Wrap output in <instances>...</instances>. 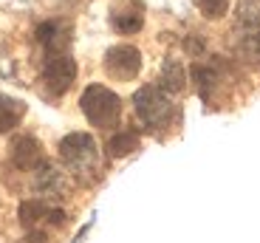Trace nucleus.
I'll return each mask as SVG.
<instances>
[{
	"label": "nucleus",
	"instance_id": "f257e3e1",
	"mask_svg": "<svg viewBox=\"0 0 260 243\" xmlns=\"http://www.w3.org/2000/svg\"><path fill=\"white\" fill-rule=\"evenodd\" d=\"M79 108L93 127H113L122 116V99L105 85L85 88L82 96H79Z\"/></svg>",
	"mask_w": 260,
	"mask_h": 243
},
{
	"label": "nucleus",
	"instance_id": "f03ea898",
	"mask_svg": "<svg viewBox=\"0 0 260 243\" xmlns=\"http://www.w3.org/2000/svg\"><path fill=\"white\" fill-rule=\"evenodd\" d=\"M133 111H136L139 122L150 130L164 127L173 116V102H170V93L161 85H144L136 91L133 96Z\"/></svg>",
	"mask_w": 260,
	"mask_h": 243
},
{
	"label": "nucleus",
	"instance_id": "7ed1b4c3",
	"mask_svg": "<svg viewBox=\"0 0 260 243\" xmlns=\"http://www.w3.org/2000/svg\"><path fill=\"white\" fill-rule=\"evenodd\" d=\"M59 156L74 172H91L96 167V142L88 133H68L59 142Z\"/></svg>",
	"mask_w": 260,
	"mask_h": 243
},
{
	"label": "nucleus",
	"instance_id": "20e7f679",
	"mask_svg": "<svg viewBox=\"0 0 260 243\" xmlns=\"http://www.w3.org/2000/svg\"><path fill=\"white\" fill-rule=\"evenodd\" d=\"M43 79H46L48 91H51L54 96H59V93H65L74 85V79H77V62H74L65 51L48 54L46 65H43Z\"/></svg>",
	"mask_w": 260,
	"mask_h": 243
},
{
	"label": "nucleus",
	"instance_id": "39448f33",
	"mask_svg": "<svg viewBox=\"0 0 260 243\" xmlns=\"http://www.w3.org/2000/svg\"><path fill=\"white\" fill-rule=\"evenodd\" d=\"M105 71L113 79H133L142 71V51L133 46H113L105 54Z\"/></svg>",
	"mask_w": 260,
	"mask_h": 243
},
{
	"label": "nucleus",
	"instance_id": "423d86ee",
	"mask_svg": "<svg viewBox=\"0 0 260 243\" xmlns=\"http://www.w3.org/2000/svg\"><path fill=\"white\" fill-rule=\"evenodd\" d=\"M12 161H14V167H20V170H37V167L46 161L40 142L31 138V136H20L12 145Z\"/></svg>",
	"mask_w": 260,
	"mask_h": 243
},
{
	"label": "nucleus",
	"instance_id": "0eeeda50",
	"mask_svg": "<svg viewBox=\"0 0 260 243\" xmlns=\"http://www.w3.org/2000/svg\"><path fill=\"white\" fill-rule=\"evenodd\" d=\"M37 43H40V46H46L48 54H59V51L68 48L71 37H68V28H65L62 23L48 20V23H43V26L37 28Z\"/></svg>",
	"mask_w": 260,
	"mask_h": 243
},
{
	"label": "nucleus",
	"instance_id": "6e6552de",
	"mask_svg": "<svg viewBox=\"0 0 260 243\" xmlns=\"http://www.w3.org/2000/svg\"><path fill=\"white\" fill-rule=\"evenodd\" d=\"M184 85H187V71H184V65L178 59H167L161 68V88L167 93H178V91H184Z\"/></svg>",
	"mask_w": 260,
	"mask_h": 243
},
{
	"label": "nucleus",
	"instance_id": "1a4fd4ad",
	"mask_svg": "<svg viewBox=\"0 0 260 243\" xmlns=\"http://www.w3.org/2000/svg\"><path fill=\"white\" fill-rule=\"evenodd\" d=\"M238 26L243 31H257L260 28V0H238Z\"/></svg>",
	"mask_w": 260,
	"mask_h": 243
},
{
	"label": "nucleus",
	"instance_id": "9d476101",
	"mask_svg": "<svg viewBox=\"0 0 260 243\" xmlns=\"http://www.w3.org/2000/svg\"><path fill=\"white\" fill-rule=\"evenodd\" d=\"M23 111H26V108L20 105V102H14V99H9V96H0V133L14 130L17 122L23 119Z\"/></svg>",
	"mask_w": 260,
	"mask_h": 243
},
{
	"label": "nucleus",
	"instance_id": "9b49d317",
	"mask_svg": "<svg viewBox=\"0 0 260 243\" xmlns=\"http://www.w3.org/2000/svg\"><path fill=\"white\" fill-rule=\"evenodd\" d=\"M133 150H139V136L133 130H122L108 142V153H111L113 158H122V156H127V153H133Z\"/></svg>",
	"mask_w": 260,
	"mask_h": 243
},
{
	"label": "nucleus",
	"instance_id": "f8f14e48",
	"mask_svg": "<svg viewBox=\"0 0 260 243\" xmlns=\"http://www.w3.org/2000/svg\"><path fill=\"white\" fill-rule=\"evenodd\" d=\"M111 23H113V28H116V31L133 34V31H139V28L144 26V17L139 12H122V14H113Z\"/></svg>",
	"mask_w": 260,
	"mask_h": 243
},
{
	"label": "nucleus",
	"instance_id": "ddd939ff",
	"mask_svg": "<svg viewBox=\"0 0 260 243\" xmlns=\"http://www.w3.org/2000/svg\"><path fill=\"white\" fill-rule=\"evenodd\" d=\"M195 6L201 9V14H204V17L218 20V17H223V14H226L229 0H195Z\"/></svg>",
	"mask_w": 260,
	"mask_h": 243
},
{
	"label": "nucleus",
	"instance_id": "4468645a",
	"mask_svg": "<svg viewBox=\"0 0 260 243\" xmlns=\"http://www.w3.org/2000/svg\"><path fill=\"white\" fill-rule=\"evenodd\" d=\"M254 51H257V57H260V31H257V37H254Z\"/></svg>",
	"mask_w": 260,
	"mask_h": 243
}]
</instances>
